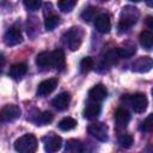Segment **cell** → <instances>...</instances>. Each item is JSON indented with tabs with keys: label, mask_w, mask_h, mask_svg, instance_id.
I'll use <instances>...</instances> for the list:
<instances>
[{
	"label": "cell",
	"mask_w": 153,
	"mask_h": 153,
	"mask_svg": "<svg viewBox=\"0 0 153 153\" xmlns=\"http://www.w3.org/2000/svg\"><path fill=\"white\" fill-rule=\"evenodd\" d=\"M146 4H147L149 7H153V0H146Z\"/></svg>",
	"instance_id": "obj_33"
},
{
	"label": "cell",
	"mask_w": 153,
	"mask_h": 153,
	"mask_svg": "<svg viewBox=\"0 0 153 153\" xmlns=\"http://www.w3.org/2000/svg\"><path fill=\"white\" fill-rule=\"evenodd\" d=\"M53 67L57 71H63L66 68V57L65 53L61 49H56L53 51Z\"/></svg>",
	"instance_id": "obj_16"
},
{
	"label": "cell",
	"mask_w": 153,
	"mask_h": 153,
	"mask_svg": "<svg viewBox=\"0 0 153 153\" xmlns=\"http://www.w3.org/2000/svg\"><path fill=\"white\" fill-rule=\"evenodd\" d=\"M94 27L100 33H108L111 29V20H110L109 14L99 13L94 18Z\"/></svg>",
	"instance_id": "obj_7"
},
{
	"label": "cell",
	"mask_w": 153,
	"mask_h": 153,
	"mask_svg": "<svg viewBox=\"0 0 153 153\" xmlns=\"http://www.w3.org/2000/svg\"><path fill=\"white\" fill-rule=\"evenodd\" d=\"M102 1H106V0H102Z\"/></svg>",
	"instance_id": "obj_36"
},
{
	"label": "cell",
	"mask_w": 153,
	"mask_h": 153,
	"mask_svg": "<svg viewBox=\"0 0 153 153\" xmlns=\"http://www.w3.org/2000/svg\"><path fill=\"white\" fill-rule=\"evenodd\" d=\"M93 66H94V63H93L92 57L86 56V57H84V59L80 61V72H81L82 74H87V73L93 68Z\"/></svg>",
	"instance_id": "obj_25"
},
{
	"label": "cell",
	"mask_w": 153,
	"mask_h": 153,
	"mask_svg": "<svg viewBox=\"0 0 153 153\" xmlns=\"http://www.w3.org/2000/svg\"><path fill=\"white\" fill-rule=\"evenodd\" d=\"M20 114H22V111H20L19 106H17L14 104H8L1 109L0 118H1V122H12V121L17 120L20 116Z\"/></svg>",
	"instance_id": "obj_5"
},
{
	"label": "cell",
	"mask_w": 153,
	"mask_h": 153,
	"mask_svg": "<svg viewBox=\"0 0 153 153\" xmlns=\"http://www.w3.org/2000/svg\"><path fill=\"white\" fill-rule=\"evenodd\" d=\"M140 129L142 131H152L153 130V112L149 114L141 123L140 126Z\"/></svg>",
	"instance_id": "obj_29"
},
{
	"label": "cell",
	"mask_w": 153,
	"mask_h": 153,
	"mask_svg": "<svg viewBox=\"0 0 153 153\" xmlns=\"http://www.w3.org/2000/svg\"><path fill=\"white\" fill-rule=\"evenodd\" d=\"M82 151H84V147H82V143L79 140L71 139V140L67 141V143H66V152H68V153H80Z\"/></svg>",
	"instance_id": "obj_21"
},
{
	"label": "cell",
	"mask_w": 153,
	"mask_h": 153,
	"mask_svg": "<svg viewBox=\"0 0 153 153\" xmlns=\"http://www.w3.org/2000/svg\"><path fill=\"white\" fill-rule=\"evenodd\" d=\"M14 149L19 153H33L37 149V139L32 134H25L16 140Z\"/></svg>",
	"instance_id": "obj_2"
},
{
	"label": "cell",
	"mask_w": 153,
	"mask_h": 153,
	"mask_svg": "<svg viewBox=\"0 0 153 153\" xmlns=\"http://www.w3.org/2000/svg\"><path fill=\"white\" fill-rule=\"evenodd\" d=\"M133 136L129 134H121L118 136V143L124 148H129L133 145Z\"/></svg>",
	"instance_id": "obj_30"
},
{
	"label": "cell",
	"mask_w": 153,
	"mask_h": 153,
	"mask_svg": "<svg viewBox=\"0 0 153 153\" xmlns=\"http://www.w3.org/2000/svg\"><path fill=\"white\" fill-rule=\"evenodd\" d=\"M36 65L41 68L53 67V51H42L36 56Z\"/></svg>",
	"instance_id": "obj_15"
},
{
	"label": "cell",
	"mask_w": 153,
	"mask_h": 153,
	"mask_svg": "<svg viewBox=\"0 0 153 153\" xmlns=\"http://www.w3.org/2000/svg\"><path fill=\"white\" fill-rule=\"evenodd\" d=\"M100 105L94 102V103H91L88 105H86V108L84 109V117L87 118V120H96L99 114H100Z\"/></svg>",
	"instance_id": "obj_18"
},
{
	"label": "cell",
	"mask_w": 153,
	"mask_h": 153,
	"mask_svg": "<svg viewBox=\"0 0 153 153\" xmlns=\"http://www.w3.org/2000/svg\"><path fill=\"white\" fill-rule=\"evenodd\" d=\"M62 147V139L56 134H49L44 137V149L49 153L57 152Z\"/></svg>",
	"instance_id": "obj_9"
},
{
	"label": "cell",
	"mask_w": 153,
	"mask_h": 153,
	"mask_svg": "<svg viewBox=\"0 0 153 153\" xmlns=\"http://www.w3.org/2000/svg\"><path fill=\"white\" fill-rule=\"evenodd\" d=\"M57 86V79L51 78V79H47L44 81H42L38 87H37V96L39 97H45L48 94H50Z\"/></svg>",
	"instance_id": "obj_11"
},
{
	"label": "cell",
	"mask_w": 153,
	"mask_h": 153,
	"mask_svg": "<svg viewBox=\"0 0 153 153\" xmlns=\"http://www.w3.org/2000/svg\"><path fill=\"white\" fill-rule=\"evenodd\" d=\"M137 18H139L137 8L131 7V6H126L121 12V19L118 23L120 32H124V31L129 30L136 23Z\"/></svg>",
	"instance_id": "obj_1"
},
{
	"label": "cell",
	"mask_w": 153,
	"mask_h": 153,
	"mask_svg": "<svg viewBox=\"0 0 153 153\" xmlns=\"http://www.w3.org/2000/svg\"><path fill=\"white\" fill-rule=\"evenodd\" d=\"M23 41V36H22V32L18 27H10L5 36H4V42L6 45H17L19 44L20 42Z\"/></svg>",
	"instance_id": "obj_10"
},
{
	"label": "cell",
	"mask_w": 153,
	"mask_h": 153,
	"mask_svg": "<svg viewBox=\"0 0 153 153\" xmlns=\"http://www.w3.org/2000/svg\"><path fill=\"white\" fill-rule=\"evenodd\" d=\"M146 25L153 31V17H152V16H148V17L146 18Z\"/></svg>",
	"instance_id": "obj_32"
},
{
	"label": "cell",
	"mask_w": 153,
	"mask_h": 153,
	"mask_svg": "<svg viewBox=\"0 0 153 153\" xmlns=\"http://www.w3.org/2000/svg\"><path fill=\"white\" fill-rule=\"evenodd\" d=\"M88 130V134L94 137L96 140L98 141H106L108 140V127L106 124H104L103 122H94V123H91L87 128Z\"/></svg>",
	"instance_id": "obj_4"
},
{
	"label": "cell",
	"mask_w": 153,
	"mask_h": 153,
	"mask_svg": "<svg viewBox=\"0 0 153 153\" xmlns=\"http://www.w3.org/2000/svg\"><path fill=\"white\" fill-rule=\"evenodd\" d=\"M152 68H153V59H151L149 56H141L136 59L131 65L133 72L136 73H147Z\"/></svg>",
	"instance_id": "obj_6"
},
{
	"label": "cell",
	"mask_w": 153,
	"mask_h": 153,
	"mask_svg": "<svg viewBox=\"0 0 153 153\" xmlns=\"http://www.w3.org/2000/svg\"><path fill=\"white\" fill-rule=\"evenodd\" d=\"M97 16H98L97 14V8L96 7H88V8H85L84 12L81 13V19L85 20V22H91Z\"/></svg>",
	"instance_id": "obj_28"
},
{
	"label": "cell",
	"mask_w": 153,
	"mask_h": 153,
	"mask_svg": "<svg viewBox=\"0 0 153 153\" xmlns=\"http://www.w3.org/2000/svg\"><path fill=\"white\" fill-rule=\"evenodd\" d=\"M78 0H59L57 6L62 12H71L75 5H76Z\"/></svg>",
	"instance_id": "obj_26"
},
{
	"label": "cell",
	"mask_w": 153,
	"mask_h": 153,
	"mask_svg": "<svg viewBox=\"0 0 153 153\" xmlns=\"http://www.w3.org/2000/svg\"><path fill=\"white\" fill-rule=\"evenodd\" d=\"M76 127V121L72 117H65L62 118L60 122H59V128L63 131H68V130H72Z\"/></svg>",
	"instance_id": "obj_23"
},
{
	"label": "cell",
	"mask_w": 153,
	"mask_h": 153,
	"mask_svg": "<svg viewBox=\"0 0 153 153\" xmlns=\"http://www.w3.org/2000/svg\"><path fill=\"white\" fill-rule=\"evenodd\" d=\"M82 36H84V32L80 27H72L71 30H68L63 37H62V41L63 43L71 49V50H78L81 42H82Z\"/></svg>",
	"instance_id": "obj_3"
},
{
	"label": "cell",
	"mask_w": 153,
	"mask_h": 153,
	"mask_svg": "<svg viewBox=\"0 0 153 153\" xmlns=\"http://www.w3.org/2000/svg\"><path fill=\"white\" fill-rule=\"evenodd\" d=\"M130 1H133V2H139V1H141V0H130Z\"/></svg>",
	"instance_id": "obj_34"
},
{
	"label": "cell",
	"mask_w": 153,
	"mask_h": 153,
	"mask_svg": "<svg viewBox=\"0 0 153 153\" xmlns=\"http://www.w3.org/2000/svg\"><path fill=\"white\" fill-rule=\"evenodd\" d=\"M120 59H121V57H120V55H118L117 49L110 50V51H108V53L105 54V56H104V59H103L102 66H108V67H110V66H112V65H116Z\"/></svg>",
	"instance_id": "obj_20"
},
{
	"label": "cell",
	"mask_w": 153,
	"mask_h": 153,
	"mask_svg": "<svg viewBox=\"0 0 153 153\" xmlns=\"http://www.w3.org/2000/svg\"><path fill=\"white\" fill-rule=\"evenodd\" d=\"M26 71H27L26 65L20 62V63H14V65L11 67L8 74H10V76H11L12 79H14V80H20V79L26 74Z\"/></svg>",
	"instance_id": "obj_17"
},
{
	"label": "cell",
	"mask_w": 153,
	"mask_h": 153,
	"mask_svg": "<svg viewBox=\"0 0 153 153\" xmlns=\"http://www.w3.org/2000/svg\"><path fill=\"white\" fill-rule=\"evenodd\" d=\"M130 121V114L124 108H118L115 112V122L118 128H126Z\"/></svg>",
	"instance_id": "obj_14"
},
{
	"label": "cell",
	"mask_w": 153,
	"mask_h": 153,
	"mask_svg": "<svg viewBox=\"0 0 153 153\" xmlns=\"http://www.w3.org/2000/svg\"><path fill=\"white\" fill-rule=\"evenodd\" d=\"M53 121V114L49 111H44L41 115H38L35 120V122L37 123V126H45L48 123H50Z\"/></svg>",
	"instance_id": "obj_27"
},
{
	"label": "cell",
	"mask_w": 153,
	"mask_h": 153,
	"mask_svg": "<svg viewBox=\"0 0 153 153\" xmlns=\"http://www.w3.org/2000/svg\"><path fill=\"white\" fill-rule=\"evenodd\" d=\"M152 96H153V87H152Z\"/></svg>",
	"instance_id": "obj_35"
},
{
	"label": "cell",
	"mask_w": 153,
	"mask_h": 153,
	"mask_svg": "<svg viewBox=\"0 0 153 153\" xmlns=\"http://www.w3.org/2000/svg\"><path fill=\"white\" fill-rule=\"evenodd\" d=\"M59 23H60L59 16L53 14V13H51V14H48V16L45 17V19H44V26H45V29L49 30V31L54 30V29L59 25Z\"/></svg>",
	"instance_id": "obj_24"
},
{
	"label": "cell",
	"mask_w": 153,
	"mask_h": 153,
	"mask_svg": "<svg viewBox=\"0 0 153 153\" xmlns=\"http://www.w3.org/2000/svg\"><path fill=\"white\" fill-rule=\"evenodd\" d=\"M23 1L25 7L30 11H37L42 5V0H23Z\"/></svg>",
	"instance_id": "obj_31"
},
{
	"label": "cell",
	"mask_w": 153,
	"mask_h": 153,
	"mask_svg": "<svg viewBox=\"0 0 153 153\" xmlns=\"http://www.w3.org/2000/svg\"><path fill=\"white\" fill-rule=\"evenodd\" d=\"M106 96H108V90L102 84H97L88 91V97L93 102H102L106 98Z\"/></svg>",
	"instance_id": "obj_12"
},
{
	"label": "cell",
	"mask_w": 153,
	"mask_h": 153,
	"mask_svg": "<svg viewBox=\"0 0 153 153\" xmlns=\"http://www.w3.org/2000/svg\"><path fill=\"white\" fill-rule=\"evenodd\" d=\"M117 51H118V55H120L121 59H122V57H126V59H127V57H130L131 55L135 54L136 47H135L134 44H131V43H128V44H124L123 47L118 48Z\"/></svg>",
	"instance_id": "obj_22"
},
{
	"label": "cell",
	"mask_w": 153,
	"mask_h": 153,
	"mask_svg": "<svg viewBox=\"0 0 153 153\" xmlns=\"http://www.w3.org/2000/svg\"><path fill=\"white\" fill-rule=\"evenodd\" d=\"M71 103V93L69 92H61L57 94L53 100L51 104L57 110H66Z\"/></svg>",
	"instance_id": "obj_13"
},
{
	"label": "cell",
	"mask_w": 153,
	"mask_h": 153,
	"mask_svg": "<svg viewBox=\"0 0 153 153\" xmlns=\"http://www.w3.org/2000/svg\"><path fill=\"white\" fill-rule=\"evenodd\" d=\"M140 43L145 49H152L153 48V33L148 30H143L140 33Z\"/></svg>",
	"instance_id": "obj_19"
},
{
	"label": "cell",
	"mask_w": 153,
	"mask_h": 153,
	"mask_svg": "<svg viewBox=\"0 0 153 153\" xmlns=\"http://www.w3.org/2000/svg\"><path fill=\"white\" fill-rule=\"evenodd\" d=\"M130 105H131V108L135 112L141 114L147 109L148 99L143 93H135L130 98Z\"/></svg>",
	"instance_id": "obj_8"
}]
</instances>
